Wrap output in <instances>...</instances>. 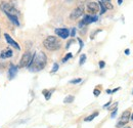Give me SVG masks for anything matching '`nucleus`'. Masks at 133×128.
<instances>
[{
    "label": "nucleus",
    "mask_w": 133,
    "mask_h": 128,
    "mask_svg": "<svg viewBox=\"0 0 133 128\" xmlns=\"http://www.w3.org/2000/svg\"><path fill=\"white\" fill-rule=\"evenodd\" d=\"M47 64V56L43 51H39L38 53H34L33 59L30 66L28 67L32 72H39L44 69Z\"/></svg>",
    "instance_id": "nucleus-1"
},
{
    "label": "nucleus",
    "mask_w": 133,
    "mask_h": 128,
    "mask_svg": "<svg viewBox=\"0 0 133 128\" xmlns=\"http://www.w3.org/2000/svg\"><path fill=\"white\" fill-rule=\"evenodd\" d=\"M43 46L49 51H56L61 48L62 43H61V40L56 36H48L44 39Z\"/></svg>",
    "instance_id": "nucleus-2"
},
{
    "label": "nucleus",
    "mask_w": 133,
    "mask_h": 128,
    "mask_svg": "<svg viewBox=\"0 0 133 128\" xmlns=\"http://www.w3.org/2000/svg\"><path fill=\"white\" fill-rule=\"evenodd\" d=\"M0 9L7 16V15H16L17 16L18 15V11L17 9L9 3L5 2V1H1L0 2Z\"/></svg>",
    "instance_id": "nucleus-3"
},
{
    "label": "nucleus",
    "mask_w": 133,
    "mask_h": 128,
    "mask_svg": "<svg viewBox=\"0 0 133 128\" xmlns=\"http://www.w3.org/2000/svg\"><path fill=\"white\" fill-rule=\"evenodd\" d=\"M32 59H33V54L30 52V51H27L23 54L19 63H18V68H26V67H29L31 62H32Z\"/></svg>",
    "instance_id": "nucleus-4"
},
{
    "label": "nucleus",
    "mask_w": 133,
    "mask_h": 128,
    "mask_svg": "<svg viewBox=\"0 0 133 128\" xmlns=\"http://www.w3.org/2000/svg\"><path fill=\"white\" fill-rule=\"evenodd\" d=\"M98 20V17L96 16H90V15H86L81 20V22L79 23V28H83L84 26H87L89 24H92L94 22H96Z\"/></svg>",
    "instance_id": "nucleus-5"
},
{
    "label": "nucleus",
    "mask_w": 133,
    "mask_h": 128,
    "mask_svg": "<svg viewBox=\"0 0 133 128\" xmlns=\"http://www.w3.org/2000/svg\"><path fill=\"white\" fill-rule=\"evenodd\" d=\"M84 14V7L81 5V6H77L76 8H74L73 9V11L70 14V18L72 20V21H76V20H78L79 17H81V16H83Z\"/></svg>",
    "instance_id": "nucleus-6"
},
{
    "label": "nucleus",
    "mask_w": 133,
    "mask_h": 128,
    "mask_svg": "<svg viewBox=\"0 0 133 128\" xmlns=\"http://www.w3.org/2000/svg\"><path fill=\"white\" fill-rule=\"evenodd\" d=\"M130 116H131V113H130L129 110L124 111L123 114H122V116H121L120 121L118 122L117 127H121V126H124L125 124H127V123L129 122V120H130Z\"/></svg>",
    "instance_id": "nucleus-7"
},
{
    "label": "nucleus",
    "mask_w": 133,
    "mask_h": 128,
    "mask_svg": "<svg viewBox=\"0 0 133 128\" xmlns=\"http://www.w3.org/2000/svg\"><path fill=\"white\" fill-rule=\"evenodd\" d=\"M87 10L90 14H96L99 11V4L97 2H94V1L89 2L87 4Z\"/></svg>",
    "instance_id": "nucleus-8"
},
{
    "label": "nucleus",
    "mask_w": 133,
    "mask_h": 128,
    "mask_svg": "<svg viewBox=\"0 0 133 128\" xmlns=\"http://www.w3.org/2000/svg\"><path fill=\"white\" fill-rule=\"evenodd\" d=\"M55 34L62 39H66L70 36V31L66 28H57L55 29Z\"/></svg>",
    "instance_id": "nucleus-9"
},
{
    "label": "nucleus",
    "mask_w": 133,
    "mask_h": 128,
    "mask_svg": "<svg viewBox=\"0 0 133 128\" xmlns=\"http://www.w3.org/2000/svg\"><path fill=\"white\" fill-rule=\"evenodd\" d=\"M4 37H5V40H6V42L9 44V45H11L12 47H15L16 49H17V50H19L21 49V47H19V45L17 44V42H16V40L15 39H12L7 33H4Z\"/></svg>",
    "instance_id": "nucleus-10"
},
{
    "label": "nucleus",
    "mask_w": 133,
    "mask_h": 128,
    "mask_svg": "<svg viewBox=\"0 0 133 128\" xmlns=\"http://www.w3.org/2000/svg\"><path fill=\"white\" fill-rule=\"evenodd\" d=\"M12 54H14L12 50H11V49H9V48H7V49L3 50V51L0 53V57H1L2 60H5V59H8V57L12 56Z\"/></svg>",
    "instance_id": "nucleus-11"
},
{
    "label": "nucleus",
    "mask_w": 133,
    "mask_h": 128,
    "mask_svg": "<svg viewBox=\"0 0 133 128\" xmlns=\"http://www.w3.org/2000/svg\"><path fill=\"white\" fill-rule=\"evenodd\" d=\"M17 69H18V67H17V66H11L9 68V70H8V78L10 80L16 77V75L17 73Z\"/></svg>",
    "instance_id": "nucleus-12"
},
{
    "label": "nucleus",
    "mask_w": 133,
    "mask_h": 128,
    "mask_svg": "<svg viewBox=\"0 0 133 128\" xmlns=\"http://www.w3.org/2000/svg\"><path fill=\"white\" fill-rule=\"evenodd\" d=\"M6 16L8 17V20H9L15 26H17V27L19 26V22H18V17H17V16H16V15H7Z\"/></svg>",
    "instance_id": "nucleus-13"
},
{
    "label": "nucleus",
    "mask_w": 133,
    "mask_h": 128,
    "mask_svg": "<svg viewBox=\"0 0 133 128\" xmlns=\"http://www.w3.org/2000/svg\"><path fill=\"white\" fill-rule=\"evenodd\" d=\"M74 99H75V96L74 95H68L65 97L64 103H65V104H71V103L74 101Z\"/></svg>",
    "instance_id": "nucleus-14"
},
{
    "label": "nucleus",
    "mask_w": 133,
    "mask_h": 128,
    "mask_svg": "<svg viewBox=\"0 0 133 128\" xmlns=\"http://www.w3.org/2000/svg\"><path fill=\"white\" fill-rule=\"evenodd\" d=\"M98 4H99V9H100V10H99V14H100V15H103V14H104V12H105V11H107L108 9L105 8V6H104L103 2L99 1V2H98Z\"/></svg>",
    "instance_id": "nucleus-15"
},
{
    "label": "nucleus",
    "mask_w": 133,
    "mask_h": 128,
    "mask_svg": "<svg viewBox=\"0 0 133 128\" xmlns=\"http://www.w3.org/2000/svg\"><path fill=\"white\" fill-rule=\"evenodd\" d=\"M96 116H98V112L93 113V114H92V115H90L89 117H86V118H85L84 120H85L86 122H88V121H91V120H93V119H94V118H95Z\"/></svg>",
    "instance_id": "nucleus-16"
},
{
    "label": "nucleus",
    "mask_w": 133,
    "mask_h": 128,
    "mask_svg": "<svg viewBox=\"0 0 133 128\" xmlns=\"http://www.w3.org/2000/svg\"><path fill=\"white\" fill-rule=\"evenodd\" d=\"M51 93H52V90L51 91H49V90H43V94H44V96H45V98L48 100L50 98V96H51Z\"/></svg>",
    "instance_id": "nucleus-17"
},
{
    "label": "nucleus",
    "mask_w": 133,
    "mask_h": 128,
    "mask_svg": "<svg viewBox=\"0 0 133 128\" xmlns=\"http://www.w3.org/2000/svg\"><path fill=\"white\" fill-rule=\"evenodd\" d=\"M85 61H86V54H81V56H80V62H79L80 66L84 65Z\"/></svg>",
    "instance_id": "nucleus-18"
},
{
    "label": "nucleus",
    "mask_w": 133,
    "mask_h": 128,
    "mask_svg": "<svg viewBox=\"0 0 133 128\" xmlns=\"http://www.w3.org/2000/svg\"><path fill=\"white\" fill-rule=\"evenodd\" d=\"M72 56H73V54H72L71 52L66 53V55L65 56V57H64V60H63V63H66V62H68V61H69V60H70Z\"/></svg>",
    "instance_id": "nucleus-19"
},
{
    "label": "nucleus",
    "mask_w": 133,
    "mask_h": 128,
    "mask_svg": "<svg viewBox=\"0 0 133 128\" xmlns=\"http://www.w3.org/2000/svg\"><path fill=\"white\" fill-rule=\"evenodd\" d=\"M82 81V79L81 78H77V79H73V80L70 81V83L71 84H78V83H80Z\"/></svg>",
    "instance_id": "nucleus-20"
},
{
    "label": "nucleus",
    "mask_w": 133,
    "mask_h": 128,
    "mask_svg": "<svg viewBox=\"0 0 133 128\" xmlns=\"http://www.w3.org/2000/svg\"><path fill=\"white\" fill-rule=\"evenodd\" d=\"M57 70H58V64L55 63V64L53 65V68H52V70H51L50 72H51V73H55Z\"/></svg>",
    "instance_id": "nucleus-21"
},
{
    "label": "nucleus",
    "mask_w": 133,
    "mask_h": 128,
    "mask_svg": "<svg viewBox=\"0 0 133 128\" xmlns=\"http://www.w3.org/2000/svg\"><path fill=\"white\" fill-rule=\"evenodd\" d=\"M93 93H94V95L95 96H98L100 94V91H99V89H97V88H95L94 89V91H93Z\"/></svg>",
    "instance_id": "nucleus-22"
},
{
    "label": "nucleus",
    "mask_w": 133,
    "mask_h": 128,
    "mask_svg": "<svg viewBox=\"0 0 133 128\" xmlns=\"http://www.w3.org/2000/svg\"><path fill=\"white\" fill-rule=\"evenodd\" d=\"M70 35H71L72 37H74V36L76 35V29H75V28L72 29V31H71V33H70Z\"/></svg>",
    "instance_id": "nucleus-23"
},
{
    "label": "nucleus",
    "mask_w": 133,
    "mask_h": 128,
    "mask_svg": "<svg viewBox=\"0 0 133 128\" xmlns=\"http://www.w3.org/2000/svg\"><path fill=\"white\" fill-rule=\"evenodd\" d=\"M104 66H105V63H104L103 61H100L99 62V68L100 69H103V68H104Z\"/></svg>",
    "instance_id": "nucleus-24"
},
{
    "label": "nucleus",
    "mask_w": 133,
    "mask_h": 128,
    "mask_svg": "<svg viewBox=\"0 0 133 128\" xmlns=\"http://www.w3.org/2000/svg\"><path fill=\"white\" fill-rule=\"evenodd\" d=\"M117 111H118V109H117V108H115V111L112 113V115H111V117H112V118H115V117H116Z\"/></svg>",
    "instance_id": "nucleus-25"
},
{
    "label": "nucleus",
    "mask_w": 133,
    "mask_h": 128,
    "mask_svg": "<svg viewBox=\"0 0 133 128\" xmlns=\"http://www.w3.org/2000/svg\"><path fill=\"white\" fill-rule=\"evenodd\" d=\"M78 41H79V43H80V50H81L82 47H83V41H82L80 38H78Z\"/></svg>",
    "instance_id": "nucleus-26"
},
{
    "label": "nucleus",
    "mask_w": 133,
    "mask_h": 128,
    "mask_svg": "<svg viewBox=\"0 0 133 128\" xmlns=\"http://www.w3.org/2000/svg\"><path fill=\"white\" fill-rule=\"evenodd\" d=\"M111 103H112V101H111V100H110V101H109V103H108V104H105V105H104V106H103V108H108V107H109V106H110V105H111Z\"/></svg>",
    "instance_id": "nucleus-27"
},
{
    "label": "nucleus",
    "mask_w": 133,
    "mask_h": 128,
    "mask_svg": "<svg viewBox=\"0 0 133 128\" xmlns=\"http://www.w3.org/2000/svg\"><path fill=\"white\" fill-rule=\"evenodd\" d=\"M129 53H130V50H129V49H126V50H125V54H126V55H129Z\"/></svg>",
    "instance_id": "nucleus-28"
},
{
    "label": "nucleus",
    "mask_w": 133,
    "mask_h": 128,
    "mask_svg": "<svg viewBox=\"0 0 133 128\" xmlns=\"http://www.w3.org/2000/svg\"><path fill=\"white\" fill-rule=\"evenodd\" d=\"M122 2H123V0H118V4H119V5H121Z\"/></svg>",
    "instance_id": "nucleus-29"
},
{
    "label": "nucleus",
    "mask_w": 133,
    "mask_h": 128,
    "mask_svg": "<svg viewBox=\"0 0 133 128\" xmlns=\"http://www.w3.org/2000/svg\"><path fill=\"white\" fill-rule=\"evenodd\" d=\"M107 93H109V94H110V93H112V90H110V89H108V90H107Z\"/></svg>",
    "instance_id": "nucleus-30"
},
{
    "label": "nucleus",
    "mask_w": 133,
    "mask_h": 128,
    "mask_svg": "<svg viewBox=\"0 0 133 128\" xmlns=\"http://www.w3.org/2000/svg\"><path fill=\"white\" fill-rule=\"evenodd\" d=\"M101 1H102V2H110L111 0H101Z\"/></svg>",
    "instance_id": "nucleus-31"
},
{
    "label": "nucleus",
    "mask_w": 133,
    "mask_h": 128,
    "mask_svg": "<svg viewBox=\"0 0 133 128\" xmlns=\"http://www.w3.org/2000/svg\"><path fill=\"white\" fill-rule=\"evenodd\" d=\"M124 128H130L129 126H126V127H124Z\"/></svg>",
    "instance_id": "nucleus-32"
},
{
    "label": "nucleus",
    "mask_w": 133,
    "mask_h": 128,
    "mask_svg": "<svg viewBox=\"0 0 133 128\" xmlns=\"http://www.w3.org/2000/svg\"><path fill=\"white\" fill-rule=\"evenodd\" d=\"M131 118H132V120H133V115H132V117H131Z\"/></svg>",
    "instance_id": "nucleus-33"
},
{
    "label": "nucleus",
    "mask_w": 133,
    "mask_h": 128,
    "mask_svg": "<svg viewBox=\"0 0 133 128\" xmlns=\"http://www.w3.org/2000/svg\"><path fill=\"white\" fill-rule=\"evenodd\" d=\"M0 36H1V32H0Z\"/></svg>",
    "instance_id": "nucleus-34"
}]
</instances>
